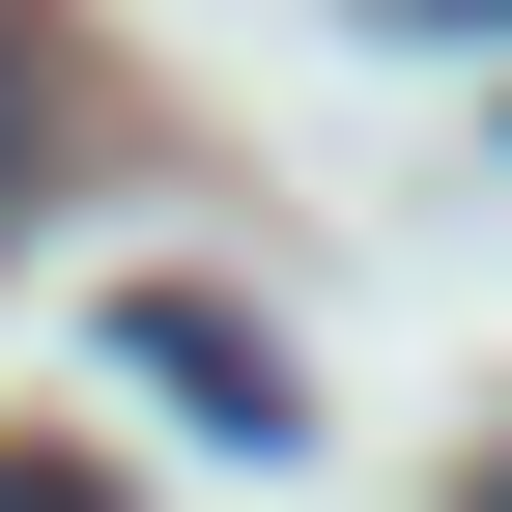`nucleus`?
Wrapping results in <instances>:
<instances>
[{
    "instance_id": "f257e3e1",
    "label": "nucleus",
    "mask_w": 512,
    "mask_h": 512,
    "mask_svg": "<svg viewBox=\"0 0 512 512\" xmlns=\"http://www.w3.org/2000/svg\"><path fill=\"white\" fill-rule=\"evenodd\" d=\"M114 342H143V370H171V399H200V427H228V456H285V342H228V313H200V285H143V313H114Z\"/></svg>"
},
{
    "instance_id": "f03ea898",
    "label": "nucleus",
    "mask_w": 512,
    "mask_h": 512,
    "mask_svg": "<svg viewBox=\"0 0 512 512\" xmlns=\"http://www.w3.org/2000/svg\"><path fill=\"white\" fill-rule=\"evenodd\" d=\"M29 114H57V86H29V0H0V200H29Z\"/></svg>"
},
{
    "instance_id": "7ed1b4c3",
    "label": "nucleus",
    "mask_w": 512,
    "mask_h": 512,
    "mask_svg": "<svg viewBox=\"0 0 512 512\" xmlns=\"http://www.w3.org/2000/svg\"><path fill=\"white\" fill-rule=\"evenodd\" d=\"M0 512H114V484H86V456H0Z\"/></svg>"
},
{
    "instance_id": "20e7f679",
    "label": "nucleus",
    "mask_w": 512,
    "mask_h": 512,
    "mask_svg": "<svg viewBox=\"0 0 512 512\" xmlns=\"http://www.w3.org/2000/svg\"><path fill=\"white\" fill-rule=\"evenodd\" d=\"M399 29H512V0H399Z\"/></svg>"
},
{
    "instance_id": "39448f33",
    "label": "nucleus",
    "mask_w": 512,
    "mask_h": 512,
    "mask_svg": "<svg viewBox=\"0 0 512 512\" xmlns=\"http://www.w3.org/2000/svg\"><path fill=\"white\" fill-rule=\"evenodd\" d=\"M484 512H512V456H484Z\"/></svg>"
}]
</instances>
